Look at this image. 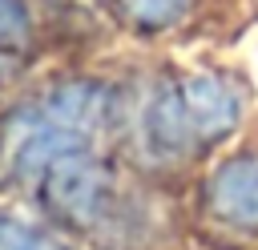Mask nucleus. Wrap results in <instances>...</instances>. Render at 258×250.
<instances>
[{"mask_svg": "<svg viewBox=\"0 0 258 250\" xmlns=\"http://www.w3.org/2000/svg\"><path fill=\"white\" fill-rule=\"evenodd\" d=\"M44 202L69 222H93L109 202V177L81 149L60 153L44 165Z\"/></svg>", "mask_w": 258, "mask_h": 250, "instance_id": "f257e3e1", "label": "nucleus"}, {"mask_svg": "<svg viewBox=\"0 0 258 250\" xmlns=\"http://www.w3.org/2000/svg\"><path fill=\"white\" fill-rule=\"evenodd\" d=\"M173 89H177V101H181V113H185V125H189L194 141H214V137L234 129L238 93L226 81H218V77H185V81H173Z\"/></svg>", "mask_w": 258, "mask_h": 250, "instance_id": "f03ea898", "label": "nucleus"}, {"mask_svg": "<svg viewBox=\"0 0 258 250\" xmlns=\"http://www.w3.org/2000/svg\"><path fill=\"white\" fill-rule=\"evenodd\" d=\"M206 198L222 222H230L238 230H258V157L226 161L210 177Z\"/></svg>", "mask_w": 258, "mask_h": 250, "instance_id": "7ed1b4c3", "label": "nucleus"}, {"mask_svg": "<svg viewBox=\"0 0 258 250\" xmlns=\"http://www.w3.org/2000/svg\"><path fill=\"white\" fill-rule=\"evenodd\" d=\"M44 117L52 125H60L64 133H73V137H85L105 121V89H97V85H64V89H56L48 97Z\"/></svg>", "mask_w": 258, "mask_h": 250, "instance_id": "20e7f679", "label": "nucleus"}, {"mask_svg": "<svg viewBox=\"0 0 258 250\" xmlns=\"http://www.w3.org/2000/svg\"><path fill=\"white\" fill-rule=\"evenodd\" d=\"M0 250H60V242L32 218L0 210Z\"/></svg>", "mask_w": 258, "mask_h": 250, "instance_id": "39448f33", "label": "nucleus"}, {"mask_svg": "<svg viewBox=\"0 0 258 250\" xmlns=\"http://www.w3.org/2000/svg\"><path fill=\"white\" fill-rule=\"evenodd\" d=\"M121 4H125V12L137 16L141 24H165V20H173V16L185 8V0H121Z\"/></svg>", "mask_w": 258, "mask_h": 250, "instance_id": "423d86ee", "label": "nucleus"}]
</instances>
